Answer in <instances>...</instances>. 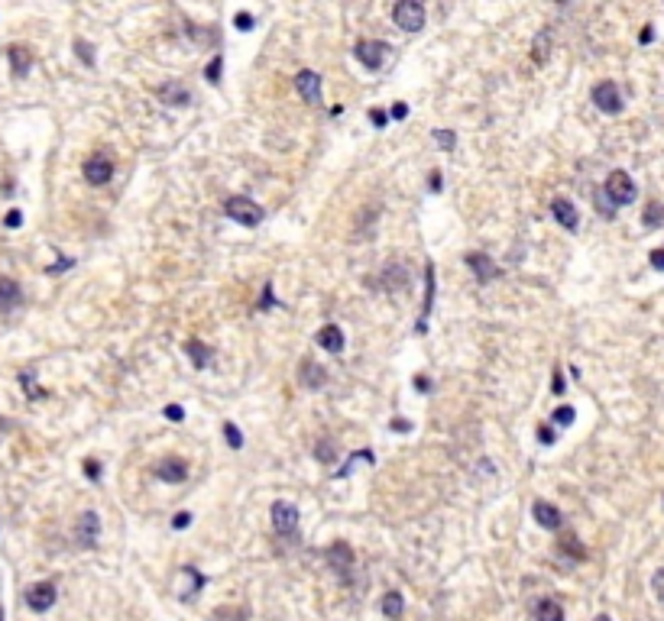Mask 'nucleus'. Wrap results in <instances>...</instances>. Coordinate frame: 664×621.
<instances>
[{"label":"nucleus","mask_w":664,"mask_h":621,"mask_svg":"<svg viewBox=\"0 0 664 621\" xmlns=\"http://www.w3.org/2000/svg\"><path fill=\"white\" fill-rule=\"evenodd\" d=\"M153 473H156V479L172 482V486H175V482H185V479H188V463H185V460H172V456H168V460H159V463H156Z\"/></svg>","instance_id":"nucleus-15"},{"label":"nucleus","mask_w":664,"mask_h":621,"mask_svg":"<svg viewBox=\"0 0 664 621\" xmlns=\"http://www.w3.org/2000/svg\"><path fill=\"white\" fill-rule=\"evenodd\" d=\"M7 58H10V71H14V78H26L29 68H33V52H29L26 46H10Z\"/></svg>","instance_id":"nucleus-19"},{"label":"nucleus","mask_w":664,"mask_h":621,"mask_svg":"<svg viewBox=\"0 0 664 621\" xmlns=\"http://www.w3.org/2000/svg\"><path fill=\"white\" fill-rule=\"evenodd\" d=\"M593 104L600 107L603 113H619L623 111V94L615 88V81H600L593 88Z\"/></svg>","instance_id":"nucleus-9"},{"label":"nucleus","mask_w":664,"mask_h":621,"mask_svg":"<svg viewBox=\"0 0 664 621\" xmlns=\"http://www.w3.org/2000/svg\"><path fill=\"white\" fill-rule=\"evenodd\" d=\"M428 188H431L434 195H438V191L444 188V185H441V175H438V172H431V175H428Z\"/></svg>","instance_id":"nucleus-51"},{"label":"nucleus","mask_w":664,"mask_h":621,"mask_svg":"<svg viewBox=\"0 0 664 621\" xmlns=\"http://www.w3.org/2000/svg\"><path fill=\"white\" fill-rule=\"evenodd\" d=\"M379 612H383L389 621L402 618V612H406V599H402V592H396V589H392V592H386L383 602H379Z\"/></svg>","instance_id":"nucleus-23"},{"label":"nucleus","mask_w":664,"mask_h":621,"mask_svg":"<svg viewBox=\"0 0 664 621\" xmlns=\"http://www.w3.org/2000/svg\"><path fill=\"white\" fill-rule=\"evenodd\" d=\"M178 580L185 582V586L178 589V599H182V602H191V599H195V595L204 589V582H208L201 573L195 570V566H182V570H178Z\"/></svg>","instance_id":"nucleus-16"},{"label":"nucleus","mask_w":664,"mask_h":621,"mask_svg":"<svg viewBox=\"0 0 664 621\" xmlns=\"http://www.w3.org/2000/svg\"><path fill=\"white\" fill-rule=\"evenodd\" d=\"M343 343L347 340H343V330L337 327V324H324V327L318 330V347L328 349V353H334V356L337 353H343Z\"/></svg>","instance_id":"nucleus-20"},{"label":"nucleus","mask_w":664,"mask_h":621,"mask_svg":"<svg viewBox=\"0 0 664 621\" xmlns=\"http://www.w3.org/2000/svg\"><path fill=\"white\" fill-rule=\"evenodd\" d=\"M250 612L246 608H217L214 612V621H246Z\"/></svg>","instance_id":"nucleus-31"},{"label":"nucleus","mask_w":664,"mask_h":621,"mask_svg":"<svg viewBox=\"0 0 664 621\" xmlns=\"http://www.w3.org/2000/svg\"><path fill=\"white\" fill-rule=\"evenodd\" d=\"M298 379H301V385H305L308 391H321L324 385H328V369L318 366L315 359H305L301 369H298Z\"/></svg>","instance_id":"nucleus-14"},{"label":"nucleus","mask_w":664,"mask_h":621,"mask_svg":"<svg viewBox=\"0 0 664 621\" xmlns=\"http://www.w3.org/2000/svg\"><path fill=\"white\" fill-rule=\"evenodd\" d=\"M357 463H376V456H373L370 450H360V453H353V456H350V460H347V466H343V469H337V473H334V479H343V476H347L350 469L357 466Z\"/></svg>","instance_id":"nucleus-29"},{"label":"nucleus","mask_w":664,"mask_h":621,"mask_svg":"<svg viewBox=\"0 0 664 621\" xmlns=\"http://www.w3.org/2000/svg\"><path fill=\"white\" fill-rule=\"evenodd\" d=\"M370 123H373V126H379V130H383V126L389 123V113H386V111H370Z\"/></svg>","instance_id":"nucleus-46"},{"label":"nucleus","mask_w":664,"mask_h":621,"mask_svg":"<svg viewBox=\"0 0 664 621\" xmlns=\"http://www.w3.org/2000/svg\"><path fill=\"white\" fill-rule=\"evenodd\" d=\"M233 26H237L240 33H250V29H253V16L246 14V10H240V14L233 16Z\"/></svg>","instance_id":"nucleus-39"},{"label":"nucleus","mask_w":664,"mask_h":621,"mask_svg":"<svg viewBox=\"0 0 664 621\" xmlns=\"http://www.w3.org/2000/svg\"><path fill=\"white\" fill-rule=\"evenodd\" d=\"M593 621H613V618H609V615H596Z\"/></svg>","instance_id":"nucleus-56"},{"label":"nucleus","mask_w":664,"mask_h":621,"mask_svg":"<svg viewBox=\"0 0 664 621\" xmlns=\"http://www.w3.org/2000/svg\"><path fill=\"white\" fill-rule=\"evenodd\" d=\"M98 538H101V518L94 511H84L75 521V540L84 550H91V547H98Z\"/></svg>","instance_id":"nucleus-5"},{"label":"nucleus","mask_w":664,"mask_h":621,"mask_svg":"<svg viewBox=\"0 0 664 621\" xmlns=\"http://www.w3.org/2000/svg\"><path fill=\"white\" fill-rule=\"evenodd\" d=\"M434 143H438L441 149H454L457 146L454 130H434Z\"/></svg>","instance_id":"nucleus-36"},{"label":"nucleus","mask_w":664,"mask_h":621,"mask_svg":"<svg viewBox=\"0 0 664 621\" xmlns=\"http://www.w3.org/2000/svg\"><path fill=\"white\" fill-rule=\"evenodd\" d=\"M159 101H162V104H168V107H188L191 104L188 84H182V81L162 84V88H159Z\"/></svg>","instance_id":"nucleus-18"},{"label":"nucleus","mask_w":664,"mask_h":621,"mask_svg":"<svg viewBox=\"0 0 664 621\" xmlns=\"http://www.w3.org/2000/svg\"><path fill=\"white\" fill-rule=\"evenodd\" d=\"M56 599H59L56 582H36V586L26 589V605L33 608V612H49V608L56 605Z\"/></svg>","instance_id":"nucleus-7"},{"label":"nucleus","mask_w":664,"mask_h":621,"mask_svg":"<svg viewBox=\"0 0 664 621\" xmlns=\"http://www.w3.org/2000/svg\"><path fill=\"white\" fill-rule=\"evenodd\" d=\"M276 304V294H273V285H269V282H266V285H263V301H259V311H266V307H273Z\"/></svg>","instance_id":"nucleus-40"},{"label":"nucleus","mask_w":664,"mask_h":621,"mask_svg":"<svg viewBox=\"0 0 664 621\" xmlns=\"http://www.w3.org/2000/svg\"><path fill=\"white\" fill-rule=\"evenodd\" d=\"M328 563H331V570H334L337 576H341V580H347L350 570H353V563H357V557H353V547L343 544V540L331 544V550H328Z\"/></svg>","instance_id":"nucleus-10"},{"label":"nucleus","mask_w":664,"mask_h":621,"mask_svg":"<svg viewBox=\"0 0 664 621\" xmlns=\"http://www.w3.org/2000/svg\"><path fill=\"white\" fill-rule=\"evenodd\" d=\"M463 262H467L470 269H473V275L483 282V285H486V282L503 279V269H499V265L493 262V259L486 256V252H467V259H463Z\"/></svg>","instance_id":"nucleus-11"},{"label":"nucleus","mask_w":664,"mask_h":621,"mask_svg":"<svg viewBox=\"0 0 664 621\" xmlns=\"http://www.w3.org/2000/svg\"><path fill=\"white\" fill-rule=\"evenodd\" d=\"M221 65H224V56H214V58H211L208 71H204V78H208L211 84H217V81H221Z\"/></svg>","instance_id":"nucleus-37"},{"label":"nucleus","mask_w":664,"mask_h":621,"mask_svg":"<svg viewBox=\"0 0 664 621\" xmlns=\"http://www.w3.org/2000/svg\"><path fill=\"white\" fill-rule=\"evenodd\" d=\"M564 389H567V385H564V376H560V369H554V385H551V391H554V395H564Z\"/></svg>","instance_id":"nucleus-49"},{"label":"nucleus","mask_w":664,"mask_h":621,"mask_svg":"<svg viewBox=\"0 0 664 621\" xmlns=\"http://www.w3.org/2000/svg\"><path fill=\"white\" fill-rule=\"evenodd\" d=\"M185 353L191 356V363H195L198 369L211 366V359H214V349H211L208 343H201V340H185Z\"/></svg>","instance_id":"nucleus-22"},{"label":"nucleus","mask_w":664,"mask_h":621,"mask_svg":"<svg viewBox=\"0 0 664 621\" xmlns=\"http://www.w3.org/2000/svg\"><path fill=\"white\" fill-rule=\"evenodd\" d=\"M392 431H412V424L408 421H392Z\"/></svg>","instance_id":"nucleus-55"},{"label":"nucleus","mask_w":664,"mask_h":621,"mask_svg":"<svg viewBox=\"0 0 664 621\" xmlns=\"http://www.w3.org/2000/svg\"><path fill=\"white\" fill-rule=\"evenodd\" d=\"M191 524V511H178V515L172 518V528L175 530H182V528H188Z\"/></svg>","instance_id":"nucleus-44"},{"label":"nucleus","mask_w":664,"mask_h":621,"mask_svg":"<svg viewBox=\"0 0 664 621\" xmlns=\"http://www.w3.org/2000/svg\"><path fill=\"white\" fill-rule=\"evenodd\" d=\"M531 515H535V521L541 524L545 530H560L564 528V515H560L558 505L545 502V498H538V502L531 505Z\"/></svg>","instance_id":"nucleus-12"},{"label":"nucleus","mask_w":664,"mask_h":621,"mask_svg":"<svg viewBox=\"0 0 664 621\" xmlns=\"http://www.w3.org/2000/svg\"><path fill=\"white\" fill-rule=\"evenodd\" d=\"M75 52H78V58H81V62L91 68V65H94V46H91V42H88V39H75Z\"/></svg>","instance_id":"nucleus-33"},{"label":"nucleus","mask_w":664,"mask_h":621,"mask_svg":"<svg viewBox=\"0 0 664 621\" xmlns=\"http://www.w3.org/2000/svg\"><path fill=\"white\" fill-rule=\"evenodd\" d=\"M386 52H389V46H386V42H379V39H360L357 46H353V56H357V62L363 65V68H370V71L383 68Z\"/></svg>","instance_id":"nucleus-4"},{"label":"nucleus","mask_w":664,"mask_h":621,"mask_svg":"<svg viewBox=\"0 0 664 621\" xmlns=\"http://www.w3.org/2000/svg\"><path fill=\"white\" fill-rule=\"evenodd\" d=\"M20 285H16L14 279H7V275H0V311H14L16 304H20Z\"/></svg>","instance_id":"nucleus-21"},{"label":"nucleus","mask_w":664,"mask_h":621,"mask_svg":"<svg viewBox=\"0 0 664 621\" xmlns=\"http://www.w3.org/2000/svg\"><path fill=\"white\" fill-rule=\"evenodd\" d=\"M551 214H554V220H558L564 230H577L580 227V214H577V207H573L567 197H554V204H551Z\"/></svg>","instance_id":"nucleus-17"},{"label":"nucleus","mask_w":664,"mask_h":621,"mask_svg":"<svg viewBox=\"0 0 664 621\" xmlns=\"http://www.w3.org/2000/svg\"><path fill=\"white\" fill-rule=\"evenodd\" d=\"M81 175L88 185H107L114 178V162L107 155H91V159L81 165Z\"/></svg>","instance_id":"nucleus-8"},{"label":"nucleus","mask_w":664,"mask_h":621,"mask_svg":"<svg viewBox=\"0 0 664 621\" xmlns=\"http://www.w3.org/2000/svg\"><path fill=\"white\" fill-rule=\"evenodd\" d=\"M535 621H564V608L554 599H541L535 605Z\"/></svg>","instance_id":"nucleus-25"},{"label":"nucleus","mask_w":664,"mask_h":621,"mask_svg":"<svg viewBox=\"0 0 664 621\" xmlns=\"http://www.w3.org/2000/svg\"><path fill=\"white\" fill-rule=\"evenodd\" d=\"M392 20L406 33H421L425 29V4H418V0H398L396 7H392Z\"/></svg>","instance_id":"nucleus-3"},{"label":"nucleus","mask_w":664,"mask_h":621,"mask_svg":"<svg viewBox=\"0 0 664 621\" xmlns=\"http://www.w3.org/2000/svg\"><path fill=\"white\" fill-rule=\"evenodd\" d=\"M570 553V557H577V560H583V557H587V550H583V547H580V540H577V538H573V534H570V538H567V540H560V553Z\"/></svg>","instance_id":"nucleus-35"},{"label":"nucleus","mask_w":664,"mask_h":621,"mask_svg":"<svg viewBox=\"0 0 664 621\" xmlns=\"http://www.w3.org/2000/svg\"><path fill=\"white\" fill-rule=\"evenodd\" d=\"M538 440L545 443V447H551V443H554V431H551L548 424H541V427H538Z\"/></svg>","instance_id":"nucleus-47"},{"label":"nucleus","mask_w":664,"mask_h":621,"mask_svg":"<svg viewBox=\"0 0 664 621\" xmlns=\"http://www.w3.org/2000/svg\"><path fill=\"white\" fill-rule=\"evenodd\" d=\"M224 437H227V443H231L233 450L243 447V433H240V427L233 424V421H224Z\"/></svg>","instance_id":"nucleus-34"},{"label":"nucleus","mask_w":664,"mask_h":621,"mask_svg":"<svg viewBox=\"0 0 664 621\" xmlns=\"http://www.w3.org/2000/svg\"><path fill=\"white\" fill-rule=\"evenodd\" d=\"M573 414H577V411H573L570 405H560V408H554V411H551V421L558 427H570L573 424Z\"/></svg>","instance_id":"nucleus-32"},{"label":"nucleus","mask_w":664,"mask_h":621,"mask_svg":"<svg viewBox=\"0 0 664 621\" xmlns=\"http://www.w3.org/2000/svg\"><path fill=\"white\" fill-rule=\"evenodd\" d=\"M651 39H655V29H651V26H645L642 33H638V42H651Z\"/></svg>","instance_id":"nucleus-53"},{"label":"nucleus","mask_w":664,"mask_h":621,"mask_svg":"<svg viewBox=\"0 0 664 621\" xmlns=\"http://www.w3.org/2000/svg\"><path fill=\"white\" fill-rule=\"evenodd\" d=\"M4 224H7V227H20L23 224V214H20V210H10V214L4 217Z\"/></svg>","instance_id":"nucleus-50"},{"label":"nucleus","mask_w":664,"mask_h":621,"mask_svg":"<svg viewBox=\"0 0 664 621\" xmlns=\"http://www.w3.org/2000/svg\"><path fill=\"white\" fill-rule=\"evenodd\" d=\"M315 456L324 463V466H334V463H337V447L331 443L328 437H321V440L315 443Z\"/></svg>","instance_id":"nucleus-27"},{"label":"nucleus","mask_w":664,"mask_h":621,"mask_svg":"<svg viewBox=\"0 0 664 621\" xmlns=\"http://www.w3.org/2000/svg\"><path fill=\"white\" fill-rule=\"evenodd\" d=\"M651 589L658 592V599H664V566L655 573V576H651Z\"/></svg>","instance_id":"nucleus-43"},{"label":"nucleus","mask_w":664,"mask_h":621,"mask_svg":"<svg viewBox=\"0 0 664 621\" xmlns=\"http://www.w3.org/2000/svg\"><path fill=\"white\" fill-rule=\"evenodd\" d=\"M651 269H658V272H664V246H661V250H655V252H651Z\"/></svg>","instance_id":"nucleus-48"},{"label":"nucleus","mask_w":664,"mask_h":621,"mask_svg":"<svg viewBox=\"0 0 664 621\" xmlns=\"http://www.w3.org/2000/svg\"><path fill=\"white\" fill-rule=\"evenodd\" d=\"M389 117H392V120H406V117H408V107H406V104H396Z\"/></svg>","instance_id":"nucleus-52"},{"label":"nucleus","mask_w":664,"mask_h":621,"mask_svg":"<svg viewBox=\"0 0 664 621\" xmlns=\"http://www.w3.org/2000/svg\"><path fill=\"white\" fill-rule=\"evenodd\" d=\"M269 515H273V528H276V534H282V538H286V534H295V530H298V508H295L292 502H276Z\"/></svg>","instance_id":"nucleus-6"},{"label":"nucleus","mask_w":664,"mask_h":621,"mask_svg":"<svg viewBox=\"0 0 664 621\" xmlns=\"http://www.w3.org/2000/svg\"><path fill=\"white\" fill-rule=\"evenodd\" d=\"M71 265H75V259L62 256V259H59L56 265H49V269H46V272H49V275H59V272H65V269H71Z\"/></svg>","instance_id":"nucleus-42"},{"label":"nucleus","mask_w":664,"mask_h":621,"mask_svg":"<svg viewBox=\"0 0 664 621\" xmlns=\"http://www.w3.org/2000/svg\"><path fill=\"white\" fill-rule=\"evenodd\" d=\"M0 621H4V605H0Z\"/></svg>","instance_id":"nucleus-57"},{"label":"nucleus","mask_w":664,"mask_h":621,"mask_svg":"<svg viewBox=\"0 0 664 621\" xmlns=\"http://www.w3.org/2000/svg\"><path fill=\"white\" fill-rule=\"evenodd\" d=\"M603 195H606V201L613 204V207H625V204H632L638 197V188L635 182H632L629 172H609L606 182H603Z\"/></svg>","instance_id":"nucleus-1"},{"label":"nucleus","mask_w":664,"mask_h":621,"mask_svg":"<svg viewBox=\"0 0 664 621\" xmlns=\"http://www.w3.org/2000/svg\"><path fill=\"white\" fill-rule=\"evenodd\" d=\"M642 224L645 227H661L664 224V204H648L642 214Z\"/></svg>","instance_id":"nucleus-30"},{"label":"nucleus","mask_w":664,"mask_h":621,"mask_svg":"<svg viewBox=\"0 0 664 621\" xmlns=\"http://www.w3.org/2000/svg\"><path fill=\"white\" fill-rule=\"evenodd\" d=\"M548 52H551V29H541V36H535V46H531V58L535 62H548Z\"/></svg>","instance_id":"nucleus-26"},{"label":"nucleus","mask_w":664,"mask_h":621,"mask_svg":"<svg viewBox=\"0 0 664 621\" xmlns=\"http://www.w3.org/2000/svg\"><path fill=\"white\" fill-rule=\"evenodd\" d=\"M224 214L231 217V220H237V224H243V227H259L263 224V207H259L253 197H243V195L227 197Z\"/></svg>","instance_id":"nucleus-2"},{"label":"nucleus","mask_w":664,"mask_h":621,"mask_svg":"<svg viewBox=\"0 0 664 621\" xmlns=\"http://www.w3.org/2000/svg\"><path fill=\"white\" fill-rule=\"evenodd\" d=\"M33 376H36V369H33V366H26V369L20 372V382L26 385V398H33V401H36V398H42V395H46V391H42L39 385L33 382Z\"/></svg>","instance_id":"nucleus-28"},{"label":"nucleus","mask_w":664,"mask_h":621,"mask_svg":"<svg viewBox=\"0 0 664 621\" xmlns=\"http://www.w3.org/2000/svg\"><path fill=\"white\" fill-rule=\"evenodd\" d=\"M596 204H600V214L603 217H615V207L606 201V195H603V191H596Z\"/></svg>","instance_id":"nucleus-41"},{"label":"nucleus","mask_w":664,"mask_h":621,"mask_svg":"<svg viewBox=\"0 0 664 621\" xmlns=\"http://www.w3.org/2000/svg\"><path fill=\"white\" fill-rule=\"evenodd\" d=\"M415 385H418V391H431V389H428V385H431V382H428V376H415Z\"/></svg>","instance_id":"nucleus-54"},{"label":"nucleus","mask_w":664,"mask_h":621,"mask_svg":"<svg viewBox=\"0 0 664 621\" xmlns=\"http://www.w3.org/2000/svg\"><path fill=\"white\" fill-rule=\"evenodd\" d=\"M84 476L91 482H101V476H104V469H101L98 460H84Z\"/></svg>","instance_id":"nucleus-38"},{"label":"nucleus","mask_w":664,"mask_h":621,"mask_svg":"<svg viewBox=\"0 0 664 621\" xmlns=\"http://www.w3.org/2000/svg\"><path fill=\"white\" fill-rule=\"evenodd\" d=\"M295 88H298V94L308 101V104H321V75L318 71H298L295 75Z\"/></svg>","instance_id":"nucleus-13"},{"label":"nucleus","mask_w":664,"mask_h":621,"mask_svg":"<svg viewBox=\"0 0 664 621\" xmlns=\"http://www.w3.org/2000/svg\"><path fill=\"white\" fill-rule=\"evenodd\" d=\"M162 414H166L168 421H175V424H178V421L185 418V408H182V405H168V408H166V411H162Z\"/></svg>","instance_id":"nucleus-45"},{"label":"nucleus","mask_w":664,"mask_h":621,"mask_svg":"<svg viewBox=\"0 0 664 621\" xmlns=\"http://www.w3.org/2000/svg\"><path fill=\"white\" fill-rule=\"evenodd\" d=\"M431 301H434V265H425V304H421V321H418V334H425V321L431 314Z\"/></svg>","instance_id":"nucleus-24"}]
</instances>
